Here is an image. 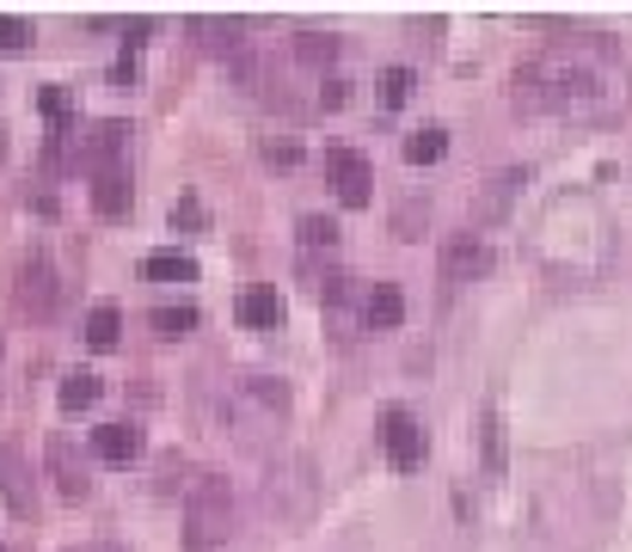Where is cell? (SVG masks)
Listing matches in <instances>:
<instances>
[{"instance_id": "6da1fadb", "label": "cell", "mask_w": 632, "mask_h": 552, "mask_svg": "<svg viewBox=\"0 0 632 552\" xmlns=\"http://www.w3.org/2000/svg\"><path fill=\"white\" fill-rule=\"evenodd\" d=\"M516 111L559 123H620L632 111V68L602 31L559 38L516 68Z\"/></svg>"}, {"instance_id": "7a4b0ae2", "label": "cell", "mask_w": 632, "mask_h": 552, "mask_svg": "<svg viewBox=\"0 0 632 552\" xmlns=\"http://www.w3.org/2000/svg\"><path fill=\"white\" fill-rule=\"evenodd\" d=\"M534 258L559 276V283H590V276L608 270L614 258V227H608L602 203L571 191V197H553V209L540 215L534 227Z\"/></svg>"}, {"instance_id": "3957f363", "label": "cell", "mask_w": 632, "mask_h": 552, "mask_svg": "<svg viewBox=\"0 0 632 552\" xmlns=\"http://www.w3.org/2000/svg\"><path fill=\"white\" fill-rule=\"evenodd\" d=\"M234 534V491L227 479H197L185 503V552H215Z\"/></svg>"}, {"instance_id": "277c9868", "label": "cell", "mask_w": 632, "mask_h": 552, "mask_svg": "<svg viewBox=\"0 0 632 552\" xmlns=\"http://www.w3.org/2000/svg\"><path fill=\"white\" fill-rule=\"evenodd\" d=\"M264 503H271L283 522H302V515L314 510V467H307L302 454H289L283 467H271V479H264Z\"/></svg>"}, {"instance_id": "5b68a950", "label": "cell", "mask_w": 632, "mask_h": 552, "mask_svg": "<svg viewBox=\"0 0 632 552\" xmlns=\"http://www.w3.org/2000/svg\"><path fill=\"white\" fill-rule=\"evenodd\" d=\"M19 307H26L31 319H50L55 314V301H62V283H55V270H50V258L43 252H31L26 264H19Z\"/></svg>"}, {"instance_id": "8992f818", "label": "cell", "mask_w": 632, "mask_h": 552, "mask_svg": "<svg viewBox=\"0 0 632 552\" xmlns=\"http://www.w3.org/2000/svg\"><path fill=\"white\" fill-rule=\"evenodd\" d=\"M326 178L338 184V203H344V209H363V203H369L375 172H369V160L356 154V147H326Z\"/></svg>"}, {"instance_id": "52a82bcc", "label": "cell", "mask_w": 632, "mask_h": 552, "mask_svg": "<svg viewBox=\"0 0 632 552\" xmlns=\"http://www.w3.org/2000/svg\"><path fill=\"white\" fill-rule=\"evenodd\" d=\"M381 442H387V460H394L399 473H418V467H424V430H418L411 411H387Z\"/></svg>"}, {"instance_id": "ba28073f", "label": "cell", "mask_w": 632, "mask_h": 552, "mask_svg": "<svg viewBox=\"0 0 632 552\" xmlns=\"http://www.w3.org/2000/svg\"><path fill=\"white\" fill-rule=\"evenodd\" d=\"M486 270H491V246H486V239L461 234V239H448V246H442V283H448V289H461V283H473V276H486Z\"/></svg>"}, {"instance_id": "9c48e42d", "label": "cell", "mask_w": 632, "mask_h": 552, "mask_svg": "<svg viewBox=\"0 0 632 552\" xmlns=\"http://www.w3.org/2000/svg\"><path fill=\"white\" fill-rule=\"evenodd\" d=\"M528 184V172L522 166H510V172H498V178L486 184V197H473V227H491V222H503L510 215V197Z\"/></svg>"}, {"instance_id": "30bf717a", "label": "cell", "mask_w": 632, "mask_h": 552, "mask_svg": "<svg viewBox=\"0 0 632 552\" xmlns=\"http://www.w3.org/2000/svg\"><path fill=\"white\" fill-rule=\"evenodd\" d=\"M93 454L111 460V467H130V460H142V430L135 423H105V430H93Z\"/></svg>"}, {"instance_id": "8fae6325", "label": "cell", "mask_w": 632, "mask_h": 552, "mask_svg": "<svg viewBox=\"0 0 632 552\" xmlns=\"http://www.w3.org/2000/svg\"><path fill=\"white\" fill-rule=\"evenodd\" d=\"M50 473H55V485H62V498H86V491H93V479H86V467L74 460V442H68V436H50Z\"/></svg>"}, {"instance_id": "7c38bea8", "label": "cell", "mask_w": 632, "mask_h": 552, "mask_svg": "<svg viewBox=\"0 0 632 552\" xmlns=\"http://www.w3.org/2000/svg\"><path fill=\"white\" fill-rule=\"evenodd\" d=\"M234 314H239V326H252V331H277L283 326V295L277 289H246L234 301Z\"/></svg>"}, {"instance_id": "4fadbf2b", "label": "cell", "mask_w": 632, "mask_h": 552, "mask_svg": "<svg viewBox=\"0 0 632 552\" xmlns=\"http://www.w3.org/2000/svg\"><path fill=\"white\" fill-rule=\"evenodd\" d=\"M0 498L13 515H31V485H26V460L19 448H0Z\"/></svg>"}, {"instance_id": "5bb4252c", "label": "cell", "mask_w": 632, "mask_h": 552, "mask_svg": "<svg viewBox=\"0 0 632 552\" xmlns=\"http://www.w3.org/2000/svg\"><path fill=\"white\" fill-rule=\"evenodd\" d=\"M93 209L105 215V222L130 215V178H123L118 166H111V172H99V178H93Z\"/></svg>"}, {"instance_id": "9a60e30c", "label": "cell", "mask_w": 632, "mask_h": 552, "mask_svg": "<svg viewBox=\"0 0 632 552\" xmlns=\"http://www.w3.org/2000/svg\"><path fill=\"white\" fill-rule=\"evenodd\" d=\"M123 142H130V130H123V123H99V130L86 135V147H80V160H86V166H99V172H111V160L123 154Z\"/></svg>"}, {"instance_id": "2e32d148", "label": "cell", "mask_w": 632, "mask_h": 552, "mask_svg": "<svg viewBox=\"0 0 632 552\" xmlns=\"http://www.w3.org/2000/svg\"><path fill=\"white\" fill-rule=\"evenodd\" d=\"M363 319H369V326H381V331H394L399 319H406V295H399L394 283H375L369 301H363Z\"/></svg>"}, {"instance_id": "e0dca14e", "label": "cell", "mask_w": 632, "mask_h": 552, "mask_svg": "<svg viewBox=\"0 0 632 552\" xmlns=\"http://www.w3.org/2000/svg\"><path fill=\"white\" fill-rule=\"evenodd\" d=\"M142 276L147 283H197V258H185V252H147Z\"/></svg>"}, {"instance_id": "ac0fdd59", "label": "cell", "mask_w": 632, "mask_h": 552, "mask_svg": "<svg viewBox=\"0 0 632 552\" xmlns=\"http://www.w3.org/2000/svg\"><path fill=\"white\" fill-rule=\"evenodd\" d=\"M191 31H197V43H203V50L227 55V62H234V55L246 50V38H239V25H234V19H227V25H222V19H197Z\"/></svg>"}, {"instance_id": "d6986e66", "label": "cell", "mask_w": 632, "mask_h": 552, "mask_svg": "<svg viewBox=\"0 0 632 552\" xmlns=\"http://www.w3.org/2000/svg\"><path fill=\"white\" fill-rule=\"evenodd\" d=\"M118 338H123V314L118 307H93L86 314V344L93 350H118Z\"/></svg>"}, {"instance_id": "ffe728a7", "label": "cell", "mask_w": 632, "mask_h": 552, "mask_svg": "<svg viewBox=\"0 0 632 552\" xmlns=\"http://www.w3.org/2000/svg\"><path fill=\"white\" fill-rule=\"evenodd\" d=\"M442 154H448V130H436V123H430V130H418V135H406V160H411V166H436Z\"/></svg>"}, {"instance_id": "44dd1931", "label": "cell", "mask_w": 632, "mask_h": 552, "mask_svg": "<svg viewBox=\"0 0 632 552\" xmlns=\"http://www.w3.org/2000/svg\"><path fill=\"white\" fill-rule=\"evenodd\" d=\"M295 55L314 62V68H326L332 55H338V38H332V31H302V38H295Z\"/></svg>"}, {"instance_id": "7402d4cb", "label": "cell", "mask_w": 632, "mask_h": 552, "mask_svg": "<svg viewBox=\"0 0 632 552\" xmlns=\"http://www.w3.org/2000/svg\"><path fill=\"white\" fill-rule=\"evenodd\" d=\"M411 86H418V74H411V68H387V74H381V105L399 111L411 99Z\"/></svg>"}, {"instance_id": "603a6c76", "label": "cell", "mask_w": 632, "mask_h": 552, "mask_svg": "<svg viewBox=\"0 0 632 552\" xmlns=\"http://www.w3.org/2000/svg\"><path fill=\"white\" fill-rule=\"evenodd\" d=\"M99 399V375H68L62 381V411H86Z\"/></svg>"}, {"instance_id": "cb8c5ba5", "label": "cell", "mask_w": 632, "mask_h": 552, "mask_svg": "<svg viewBox=\"0 0 632 552\" xmlns=\"http://www.w3.org/2000/svg\"><path fill=\"white\" fill-rule=\"evenodd\" d=\"M154 331L160 338H185V331H197V307H160Z\"/></svg>"}, {"instance_id": "d4e9b609", "label": "cell", "mask_w": 632, "mask_h": 552, "mask_svg": "<svg viewBox=\"0 0 632 552\" xmlns=\"http://www.w3.org/2000/svg\"><path fill=\"white\" fill-rule=\"evenodd\" d=\"M31 50V25L19 13H0V55H19Z\"/></svg>"}, {"instance_id": "484cf974", "label": "cell", "mask_w": 632, "mask_h": 552, "mask_svg": "<svg viewBox=\"0 0 632 552\" xmlns=\"http://www.w3.org/2000/svg\"><path fill=\"white\" fill-rule=\"evenodd\" d=\"M302 246H338V222H326V215H302Z\"/></svg>"}, {"instance_id": "4316f807", "label": "cell", "mask_w": 632, "mask_h": 552, "mask_svg": "<svg viewBox=\"0 0 632 552\" xmlns=\"http://www.w3.org/2000/svg\"><path fill=\"white\" fill-rule=\"evenodd\" d=\"M418 222H430V209H418V203H406V209L394 215V234H399V239H418Z\"/></svg>"}, {"instance_id": "83f0119b", "label": "cell", "mask_w": 632, "mask_h": 552, "mask_svg": "<svg viewBox=\"0 0 632 552\" xmlns=\"http://www.w3.org/2000/svg\"><path fill=\"white\" fill-rule=\"evenodd\" d=\"M344 99H350V80H326V86L314 92V105H319V111H338Z\"/></svg>"}, {"instance_id": "f1b7e54d", "label": "cell", "mask_w": 632, "mask_h": 552, "mask_svg": "<svg viewBox=\"0 0 632 552\" xmlns=\"http://www.w3.org/2000/svg\"><path fill=\"white\" fill-rule=\"evenodd\" d=\"M172 227H203V203L197 197H179V203H172Z\"/></svg>"}, {"instance_id": "f546056e", "label": "cell", "mask_w": 632, "mask_h": 552, "mask_svg": "<svg viewBox=\"0 0 632 552\" xmlns=\"http://www.w3.org/2000/svg\"><path fill=\"white\" fill-rule=\"evenodd\" d=\"M486 460H491V473L503 467V436H498V411H486Z\"/></svg>"}, {"instance_id": "4dcf8cb0", "label": "cell", "mask_w": 632, "mask_h": 552, "mask_svg": "<svg viewBox=\"0 0 632 552\" xmlns=\"http://www.w3.org/2000/svg\"><path fill=\"white\" fill-rule=\"evenodd\" d=\"M38 105H43V117H55V123H62V117H68V92H62V86H43V99H38Z\"/></svg>"}, {"instance_id": "1f68e13d", "label": "cell", "mask_w": 632, "mask_h": 552, "mask_svg": "<svg viewBox=\"0 0 632 552\" xmlns=\"http://www.w3.org/2000/svg\"><path fill=\"white\" fill-rule=\"evenodd\" d=\"M264 160H271V166H295L302 147H295V142H264Z\"/></svg>"}, {"instance_id": "d6a6232c", "label": "cell", "mask_w": 632, "mask_h": 552, "mask_svg": "<svg viewBox=\"0 0 632 552\" xmlns=\"http://www.w3.org/2000/svg\"><path fill=\"white\" fill-rule=\"evenodd\" d=\"M80 552H118V546H111V540H99V546H80Z\"/></svg>"}, {"instance_id": "836d02e7", "label": "cell", "mask_w": 632, "mask_h": 552, "mask_svg": "<svg viewBox=\"0 0 632 552\" xmlns=\"http://www.w3.org/2000/svg\"><path fill=\"white\" fill-rule=\"evenodd\" d=\"M0 160H7V130H0Z\"/></svg>"}]
</instances>
